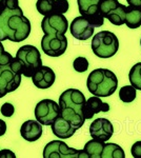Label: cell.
I'll return each instance as SVG.
<instances>
[{"mask_svg": "<svg viewBox=\"0 0 141 158\" xmlns=\"http://www.w3.org/2000/svg\"><path fill=\"white\" fill-rule=\"evenodd\" d=\"M125 9L126 6L120 3L118 0H101L100 13L112 24L120 27L124 24Z\"/></svg>", "mask_w": 141, "mask_h": 158, "instance_id": "8", "label": "cell"}, {"mask_svg": "<svg viewBox=\"0 0 141 158\" xmlns=\"http://www.w3.org/2000/svg\"><path fill=\"white\" fill-rule=\"evenodd\" d=\"M41 48L45 55L51 57H59L68 49V38L64 34L44 35L41 39Z\"/></svg>", "mask_w": 141, "mask_h": 158, "instance_id": "10", "label": "cell"}, {"mask_svg": "<svg viewBox=\"0 0 141 158\" xmlns=\"http://www.w3.org/2000/svg\"><path fill=\"white\" fill-rule=\"evenodd\" d=\"M31 78H32V81L35 86H37L38 89H43L44 90V89L51 88L54 85L56 75L51 68L41 65L33 74V76Z\"/></svg>", "mask_w": 141, "mask_h": 158, "instance_id": "14", "label": "cell"}, {"mask_svg": "<svg viewBox=\"0 0 141 158\" xmlns=\"http://www.w3.org/2000/svg\"><path fill=\"white\" fill-rule=\"evenodd\" d=\"M124 24L130 29H138L141 27V7L127 6L125 9Z\"/></svg>", "mask_w": 141, "mask_h": 158, "instance_id": "18", "label": "cell"}, {"mask_svg": "<svg viewBox=\"0 0 141 158\" xmlns=\"http://www.w3.org/2000/svg\"><path fill=\"white\" fill-rule=\"evenodd\" d=\"M6 123L4 120H2V119H0V137L3 136L4 134H6Z\"/></svg>", "mask_w": 141, "mask_h": 158, "instance_id": "31", "label": "cell"}, {"mask_svg": "<svg viewBox=\"0 0 141 158\" xmlns=\"http://www.w3.org/2000/svg\"><path fill=\"white\" fill-rule=\"evenodd\" d=\"M136 95H137V92L133 85H124L119 91V98L124 103L133 102L136 99Z\"/></svg>", "mask_w": 141, "mask_h": 158, "instance_id": "23", "label": "cell"}, {"mask_svg": "<svg viewBox=\"0 0 141 158\" xmlns=\"http://www.w3.org/2000/svg\"><path fill=\"white\" fill-rule=\"evenodd\" d=\"M42 124L37 120H27L20 128V135L29 142H34L42 136Z\"/></svg>", "mask_w": 141, "mask_h": 158, "instance_id": "16", "label": "cell"}, {"mask_svg": "<svg viewBox=\"0 0 141 158\" xmlns=\"http://www.w3.org/2000/svg\"><path fill=\"white\" fill-rule=\"evenodd\" d=\"M79 13L82 16H92L98 15L100 13V3L101 0H77Z\"/></svg>", "mask_w": 141, "mask_h": 158, "instance_id": "19", "label": "cell"}, {"mask_svg": "<svg viewBox=\"0 0 141 158\" xmlns=\"http://www.w3.org/2000/svg\"><path fill=\"white\" fill-rule=\"evenodd\" d=\"M0 112H1V114L4 117H11V116L14 115L15 108H14V106H13L12 103L4 102L1 106V108H0Z\"/></svg>", "mask_w": 141, "mask_h": 158, "instance_id": "27", "label": "cell"}, {"mask_svg": "<svg viewBox=\"0 0 141 158\" xmlns=\"http://www.w3.org/2000/svg\"><path fill=\"white\" fill-rule=\"evenodd\" d=\"M44 158H88L83 150H76L68 147L61 140H53L48 142L43 150Z\"/></svg>", "mask_w": 141, "mask_h": 158, "instance_id": "7", "label": "cell"}, {"mask_svg": "<svg viewBox=\"0 0 141 158\" xmlns=\"http://www.w3.org/2000/svg\"><path fill=\"white\" fill-rule=\"evenodd\" d=\"M15 59L20 68V72L25 77H32L33 74L42 65L40 52L32 44L22 45L16 53Z\"/></svg>", "mask_w": 141, "mask_h": 158, "instance_id": "5", "label": "cell"}, {"mask_svg": "<svg viewBox=\"0 0 141 158\" xmlns=\"http://www.w3.org/2000/svg\"><path fill=\"white\" fill-rule=\"evenodd\" d=\"M85 100L83 93L77 89H68L59 97L58 104L60 108V115L76 130L80 129L85 121L83 115Z\"/></svg>", "mask_w": 141, "mask_h": 158, "instance_id": "2", "label": "cell"}, {"mask_svg": "<svg viewBox=\"0 0 141 158\" xmlns=\"http://www.w3.org/2000/svg\"><path fill=\"white\" fill-rule=\"evenodd\" d=\"M3 3H4V0H0V10L3 7Z\"/></svg>", "mask_w": 141, "mask_h": 158, "instance_id": "33", "label": "cell"}, {"mask_svg": "<svg viewBox=\"0 0 141 158\" xmlns=\"http://www.w3.org/2000/svg\"><path fill=\"white\" fill-rule=\"evenodd\" d=\"M68 0H55V6H54V14H64L68 11Z\"/></svg>", "mask_w": 141, "mask_h": 158, "instance_id": "26", "label": "cell"}, {"mask_svg": "<svg viewBox=\"0 0 141 158\" xmlns=\"http://www.w3.org/2000/svg\"><path fill=\"white\" fill-rule=\"evenodd\" d=\"M70 31L72 36L76 39L88 40L89 38H91L94 35L95 27L85 16L81 15L79 17H76L71 22Z\"/></svg>", "mask_w": 141, "mask_h": 158, "instance_id": "12", "label": "cell"}, {"mask_svg": "<svg viewBox=\"0 0 141 158\" xmlns=\"http://www.w3.org/2000/svg\"><path fill=\"white\" fill-rule=\"evenodd\" d=\"M10 56V53H7L4 51V48H3V44L0 41V64L3 62L4 60L6 59L7 57Z\"/></svg>", "mask_w": 141, "mask_h": 158, "instance_id": "29", "label": "cell"}, {"mask_svg": "<svg viewBox=\"0 0 141 158\" xmlns=\"http://www.w3.org/2000/svg\"><path fill=\"white\" fill-rule=\"evenodd\" d=\"M54 6H55V0H37L36 2V9L39 12V14L43 16L53 15Z\"/></svg>", "mask_w": 141, "mask_h": 158, "instance_id": "24", "label": "cell"}, {"mask_svg": "<svg viewBox=\"0 0 141 158\" xmlns=\"http://www.w3.org/2000/svg\"><path fill=\"white\" fill-rule=\"evenodd\" d=\"M41 29L44 35L65 34L68 29V21L63 14L48 15L42 19Z\"/></svg>", "mask_w": 141, "mask_h": 158, "instance_id": "11", "label": "cell"}, {"mask_svg": "<svg viewBox=\"0 0 141 158\" xmlns=\"http://www.w3.org/2000/svg\"><path fill=\"white\" fill-rule=\"evenodd\" d=\"M124 151L120 146L116 143L107 142L104 143L103 151H102L101 158H124Z\"/></svg>", "mask_w": 141, "mask_h": 158, "instance_id": "21", "label": "cell"}, {"mask_svg": "<svg viewBox=\"0 0 141 158\" xmlns=\"http://www.w3.org/2000/svg\"><path fill=\"white\" fill-rule=\"evenodd\" d=\"M110 111V104L107 102H103L98 96H92L88 100H85V103L83 106V115L85 120H89L94 117L95 114H98L100 112Z\"/></svg>", "mask_w": 141, "mask_h": 158, "instance_id": "15", "label": "cell"}, {"mask_svg": "<svg viewBox=\"0 0 141 158\" xmlns=\"http://www.w3.org/2000/svg\"><path fill=\"white\" fill-rule=\"evenodd\" d=\"M52 132L56 137L60 139H68L75 134L77 130L68 121H66L61 115H59L51 124Z\"/></svg>", "mask_w": 141, "mask_h": 158, "instance_id": "17", "label": "cell"}, {"mask_svg": "<svg viewBox=\"0 0 141 158\" xmlns=\"http://www.w3.org/2000/svg\"><path fill=\"white\" fill-rule=\"evenodd\" d=\"M131 154L134 158H141V141H136L131 148Z\"/></svg>", "mask_w": 141, "mask_h": 158, "instance_id": "28", "label": "cell"}, {"mask_svg": "<svg viewBox=\"0 0 141 158\" xmlns=\"http://www.w3.org/2000/svg\"><path fill=\"white\" fill-rule=\"evenodd\" d=\"M104 143H106L104 141H100V140H97V139H92L85 143L83 151L86 153L88 158H101Z\"/></svg>", "mask_w": 141, "mask_h": 158, "instance_id": "20", "label": "cell"}, {"mask_svg": "<svg viewBox=\"0 0 141 158\" xmlns=\"http://www.w3.org/2000/svg\"><path fill=\"white\" fill-rule=\"evenodd\" d=\"M129 79L131 85H133L136 90L141 91V62L136 63L130 70Z\"/></svg>", "mask_w": 141, "mask_h": 158, "instance_id": "22", "label": "cell"}, {"mask_svg": "<svg viewBox=\"0 0 141 158\" xmlns=\"http://www.w3.org/2000/svg\"><path fill=\"white\" fill-rule=\"evenodd\" d=\"M60 115L59 104L52 99H43L39 101L35 108L36 120L42 126H51Z\"/></svg>", "mask_w": 141, "mask_h": 158, "instance_id": "9", "label": "cell"}, {"mask_svg": "<svg viewBox=\"0 0 141 158\" xmlns=\"http://www.w3.org/2000/svg\"><path fill=\"white\" fill-rule=\"evenodd\" d=\"M21 72L17 60L10 54L0 64V98L16 91L21 83Z\"/></svg>", "mask_w": 141, "mask_h": 158, "instance_id": "4", "label": "cell"}, {"mask_svg": "<svg viewBox=\"0 0 141 158\" xmlns=\"http://www.w3.org/2000/svg\"><path fill=\"white\" fill-rule=\"evenodd\" d=\"M140 45H141V39H140Z\"/></svg>", "mask_w": 141, "mask_h": 158, "instance_id": "34", "label": "cell"}, {"mask_svg": "<svg viewBox=\"0 0 141 158\" xmlns=\"http://www.w3.org/2000/svg\"><path fill=\"white\" fill-rule=\"evenodd\" d=\"M0 158H16V155L10 150H2L0 151Z\"/></svg>", "mask_w": 141, "mask_h": 158, "instance_id": "30", "label": "cell"}, {"mask_svg": "<svg viewBox=\"0 0 141 158\" xmlns=\"http://www.w3.org/2000/svg\"><path fill=\"white\" fill-rule=\"evenodd\" d=\"M31 34V22L24 16L18 0H4L0 10V41L21 42Z\"/></svg>", "mask_w": 141, "mask_h": 158, "instance_id": "1", "label": "cell"}, {"mask_svg": "<svg viewBox=\"0 0 141 158\" xmlns=\"http://www.w3.org/2000/svg\"><path fill=\"white\" fill-rule=\"evenodd\" d=\"M126 2L129 3V6L141 7V0H126Z\"/></svg>", "mask_w": 141, "mask_h": 158, "instance_id": "32", "label": "cell"}, {"mask_svg": "<svg viewBox=\"0 0 141 158\" xmlns=\"http://www.w3.org/2000/svg\"><path fill=\"white\" fill-rule=\"evenodd\" d=\"M89 61L85 57H77L73 62L74 70L78 73H84L89 69Z\"/></svg>", "mask_w": 141, "mask_h": 158, "instance_id": "25", "label": "cell"}, {"mask_svg": "<svg viewBox=\"0 0 141 158\" xmlns=\"http://www.w3.org/2000/svg\"><path fill=\"white\" fill-rule=\"evenodd\" d=\"M89 134L93 139L106 142L114 134V127L106 118H97L89 126Z\"/></svg>", "mask_w": 141, "mask_h": 158, "instance_id": "13", "label": "cell"}, {"mask_svg": "<svg viewBox=\"0 0 141 158\" xmlns=\"http://www.w3.org/2000/svg\"><path fill=\"white\" fill-rule=\"evenodd\" d=\"M119 49V40L114 33L101 31L97 33L92 40V51L99 58H111Z\"/></svg>", "mask_w": 141, "mask_h": 158, "instance_id": "6", "label": "cell"}, {"mask_svg": "<svg viewBox=\"0 0 141 158\" xmlns=\"http://www.w3.org/2000/svg\"><path fill=\"white\" fill-rule=\"evenodd\" d=\"M86 86L92 95L110 97L117 90L118 79L115 73L107 69H96L89 73Z\"/></svg>", "mask_w": 141, "mask_h": 158, "instance_id": "3", "label": "cell"}]
</instances>
